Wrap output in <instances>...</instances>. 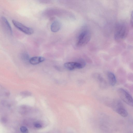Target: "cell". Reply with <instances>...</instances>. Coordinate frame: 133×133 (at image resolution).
<instances>
[{"mask_svg": "<svg viewBox=\"0 0 133 133\" xmlns=\"http://www.w3.org/2000/svg\"><path fill=\"white\" fill-rule=\"evenodd\" d=\"M124 86L133 94V84L127 83L124 84Z\"/></svg>", "mask_w": 133, "mask_h": 133, "instance_id": "12", "label": "cell"}, {"mask_svg": "<svg viewBox=\"0 0 133 133\" xmlns=\"http://www.w3.org/2000/svg\"><path fill=\"white\" fill-rule=\"evenodd\" d=\"M117 92L118 95L121 100L126 104L133 107V98L127 91L124 88H120L118 89Z\"/></svg>", "mask_w": 133, "mask_h": 133, "instance_id": "3", "label": "cell"}, {"mask_svg": "<svg viewBox=\"0 0 133 133\" xmlns=\"http://www.w3.org/2000/svg\"><path fill=\"white\" fill-rule=\"evenodd\" d=\"M34 126L35 127L38 129L41 128L42 127L41 125L39 123H36L34 125Z\"/></svg>", "mask_w": 133, "mask_h": 133, "instance_id": "16", "label": "cell"}, {"mask_svg": "<svg viewBox=\"0 0 133 133\" xmlns=\"http://www.w3.org/2000/svg\"><path fill=\"white\" fill-rule=\"evenodd\" d=\"M129 67L133 71V63H131L129 65Z\"/></svg>", "mask_w": 133, "mask_h": 133, "instance_id": "18", "label": "cell"}, {"mask_svg": "<svg viewBox=\"0 0 133 133\" xmlns=\"http://www.w3.org/2000/svg\"><path fill=\"white\" fill-rule=\"evenodd\" d=\"M86 63L83 60L78 62H71L65 63L64 64L65 67L69 71H72L76 69H81L85 67Z\"/></svg>", "mask_w": 133, "mask_h": 133, "instance_id": "7", "label": "cell"}, {"mask_svg": "<svg viewBox=\"0 0 133 133\" xmlns=\"http://www.w3.org/2000/svg\"><path fill=\"white\" fill-rule=\"evenodd\" d=\"M20 130L22 133H28V129L24 126H21L20 128Z\"/></svg>", "mask_w": 133, "mask_h": 133, "instance_id": "15", "label": "cell"}, {"mask_svg": "<svg viewBox=\"0 0 133 133\" xmlns=\"http://www.w3.org/2000/svg\"><path fill=\"white\" fill-rule=\"evenodd\" d=\"M45 60V58L41 56H35L30 59L29 61L31 64L35 65L44 62Z\"/></svg>", "mask_w": 133, "mask_h": 133, "instance_id": "9", "label": "cell"}, {"mask_svg": "<svg viewBox=\"0 0 133 133\" xmlns=\"http://www.w3.org/2000/svg\"><path fill=\"white\" fill-rule=\"evenodd\" d=\"M127 79L129 81L133 83V73H130L127 75Z\"/></svg>", "mask_w": 133, "mask_h": 133, "instance_id": "13", "label": "cell"}, {"mask_svg": "<svg viewBox=\"0 0 133 133\" xmlns=\"http://www.w3.org/2000/svg\"><path fill=\"white\" fill-rule=\"evenodd\" d=\"M127 74L125 70L122 68H118L116 72L117 82L120 84H124L127 79Z\"/></svg>", "mask_w": 133, "mask_h": 133, "instance_id": "6", "label": "cell"}, {"mask_svg": "<svg viewBox=\"0 0 133 133\" xmlns=\"http://www.w3.org/2000/svg\"><path fill=\"white\" fill-rule=\"evenodd\" d=\"M61 27L60 23L58 21H55L51 24V29L52 32L55 33L58 32L60 29Z\"/></svg>", "mask_w": 133, "mask_h": 133, "instance_id": "11", "label": "cell"}, {"mask_svg": "<svg viewBox=\"0 0 133 133\" xmlns=\"http://www.w3.org/2000/svg\"><path fill=\"white\" fill-rule=\"evenodd\" d=\"M22 59L25 60H27L29 59V56L27 53H23L22 55Z\"/></svg>", "mask_w": 133, "mask_h": 133, "instance_id": "14", "label": "cell"}, {"mask_svg": "<svg viewBox=\"0 0 133 133\" xmlns=\"http://www.w3.org/2000/svg\"><path fill=\"white\" fill-rule=\"evenodd\" d=\"M111 106L115 111L122 117H126L128 116V112L120 100L118 99L113 100L112 102Z\"/></svg>", "mask_w": 133, "mask_h": 133, "instance_id": "2", "label": "cell"}, {"mask_svg": "<svg viewBox=\"0 0 133 133\" xmlns=\"http://www.w3.org/2000/svg\"><path fill=\"white\" fill-rule=\"evenodd\" d=\"M1 21L3 27L7 32L9 34L12 35L13 31L11 27L8 20L4 17L2 16Z\"/></svg>", "mask_w": 133, "mask_h": 133, "instance_id": "8", "label": "cell"}, {"mask_svg": "<svg viewBox=\"0 0 133 133\" xmlns=\"http://www.w3.org/2000/svg\"><path fill=\"white\" fill-rule=\"evenodd\" d=\"M12 21L13 25L25 34L30 35L34 33V30L33 28L27 27L15 20H13Z\"/></svg>", "mask_w": 133, "mask_h": 133, "instance_id": "5", "label": "cell"}, {"mask_svg": "<svg viewBox=\"0 0 133 133\" xmlns=\"http://www.w3.org/2000/svg\"><path fill=\"white\" fill-rule=\"evenodd\" d=\"M128 29L127 26L122 23H119L116 26L114 37L116 41L120 42L124 40L127 36Z\"/></svg>", "mask_w": 133, "mask_h": 133, "instance_id": "1", "label": "cell"}, {"mask_svg": "<svg viewBox=\"0 0 133 133\" xmlns=\"http://www.w3.org/2000/svg\"><path fill=\"white\" fill-rule=\"evenodd\" d=\"M108 80L110 84L112 86H114L117 82L116 76L111 72H108L107 73Z\"/></svg>", "mask_w": 133, "mask_h": 133, "instance_id": "10", "label": "cell"}, {"mask_svg": "<svg viewBox=\"0 0 133 133\" xmlns=\"http://www.w3.org/2000/svg\"><path fill=\"white\" fill-rule=\"evenodd\" d=\"M91 38L90 33L87 30L82 31L80 34L77 43L78 47H81L87 44L90 40Z\"/></svg>", "mask_w": 133, "mask_h": 133, "instance_id": "4", "label": "cell"}, {"mask_svg": "<svg viewBox=\"0 0 133 133\" xmlns=\"http://www.w3.org/2000/svg\"><path fill=\"white\" fill-rule=\"evenodd\" d=\"M130 23L131 26L133 27V10L131 13Z\"/></svg>", "mask_w": 133, "mask_h": 133, "instance_id": "17", "label": "cell"}]
</instances>
